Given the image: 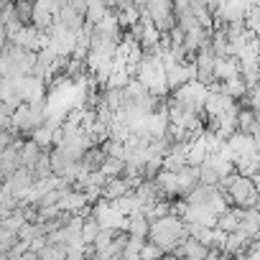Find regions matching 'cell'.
I'll return each mask as SVG.
<instances>
[{
    "instance_id": "1",
    "label": "cell",
    "mask_w": 260,
    "mask_h": 260,
    "mask_svg": "<svg viewBox=\"0 0 260 260\" xmlns=\"http://www.w3.org/2000/svg\"><path fill=\"white\" fill-rule=\"evenodd\" d=\"M219 191L227 197L230 207H232V209H240V212L257 209V204H260V194H257L255 179L240 176L237 171H235L232 176H227V179L219 184Z\"/></svg>"
},
{
    "instance_id": "13",
    "label": "cell",
    "mask_w": 260,
    "mask_h": 260,
    "mask_svg": "<svg viewBox=\"0 0 260 260\" xmlns=\"http://www.w3.org/2000/svg\"><path fill=\"white\" fill-rule=\"evenodd\" d=\"M217 230L224 232V235L240 232V209H230V212H224V214L217 219Z\"/></svg>"
},
{
    "instance_id": "16",
    "label": "cell",
    "mask_w": 260,
    "mask_h": 260,
    "mask_svg": "<svg viewBox=\"0 0 260 260\" xmlns=\"http://www.w3.org/2000/svg\"><path fill=\"white\" fill-rule=\"evenodd\" d=\"M245 26H247V31H250L255 39H260V3H250Z\"/></svg>"
},
{
    "instance_id": "15",
    "label": "cell",
    "mask_w": 260,
    "mask_h": 260,
    "mask_svg": "<svg viewBox=\"0 0 260 260\" xmlns=\"http://www.w3.org/2000/svg\"><path fill=\"white\" fill-rule=\"evenodd\" d=\"M100 232H102V224H100L92 214H87V219H84V224H82V237H84V242H87V245H94V240H97Z\"/></svg>"
},
{
    "instance_id": "2",
    "label": "cell",
    "mask_w": 260,
    "mask_h": 260,
    "mask_svg": "<svg viewBox=\"0 0 260 260\" xmlns=\"http://www.w3.org/2000/svg\"><path fill=\"white\" fill-rule=\"evenodd\" d=\"M148 240L161 245L166 250V255H176V250L189 240V227H186V222L181 217L171 214V217H164V219L153 222Z\"/></svg>"
},
{
    "instance_id": "7",
    "label": "cell",
    "mask_w": 260,
    "mask_h": 260,
    "mask_svg": "<svg viewBox=\"0 0 260 260\" xmlns=\"http://www.w3.org/2000/svg\"><path fill=\"white\" fill-rule=\"evenodd\" d=\"M16 171H21V146L0 151V176H3V181L13 179Z\"/></svg>"
},
{
    "instance_id": "5",
    "label": "cell",
    "mask_w": 260,
    "mask_h": 260,
    "mask_svg": "<svg viewBox=\"0 0 260 260\" xmlns=\"http://www.w3.org/2000/svg\"><path fill=\"white\" fill-rule=\"evenodd\" d=\"M222 191L219 189H214V186H204V184H197V186H191V191L184 197V202L189 204V207H207V209H212V204L217 202V197H219Z\"/></svg>"
},
{
    "instance_id": "11",
    "label": "cell",
    "mask_w": 260,
    "mask_h": 260,
    "mask_svg": "<svg viewBox=\"0 0 260 260\" xmlns=\"http://www.w3.org/2000/svg\"><path fill=\"white\" fill-rule=\"evenodd\" d=\"M127 194H133V189H130V184L125 179H110L105 186V202H110V204H115L117 199H122Z\"/></svg>"
},
{
    "instance_id": "4",
    "label": "cell",
    "mask_w": 260,
    "mask_h": 260,
    "mask_svg": "<svg viewBox=\"0 0 260 260\" xmlns=\"http://www.w3.org/2000/svg\"><path fill=\"white\" fill-rule=\"evenodd\" d=\"M235 171H237V169H235V164H232V161L222 158L219 153H212V156L199 166V184L219 189V184H222L227 176H232Z\"/></svg>"
},
{
    "instance_id": "9",
    "label": "cell",
    "mask_w": 260,
    "mask_h": 260,
    "mask_svg": "<svg viewBox=\"0 0 260 260\" xmlns=\"http://www.w3.org/2000/svg\"><path fill=\"white\" fill-rule=\"evenodd\" d=\"M105 161H107L105 146H92V148L84 153V158H82L79 164H82L84 174H97V171H102V164H105Z\"/></svg>"
},
{
    "instance_id": "6",
    "label": "cell",
    "mask_w": 260,
    "mask_h": 260,
    "mask_svg": "<svg viewBox=\"0 0 260 260\" xmlns=\"http://www.w3.org/2000/svg\"><path fill=\"white\" fill-rule=\"evenodd\" d=\"M209 255H212L209 245H204V242H199V240L189 237V240L176 250V255H174V257H179V260H207Z\"/></svg>"
},
{
    "instance_id": "17",
    "label": "cell",
    "mask_w": 260,
    "mask_h": 260,
    "mask_svg": "<svg viewBox=\"0 0 260 260\" xmlns=\"http://www.w3.org/2000/svg\"><path fill=\"white\" fill-rule=\"evenodd\" d=\"M166 257H169V255H166V250H164L161 245L146 240V245H143V250H141V260H166Z\"/></svg>"
},
{
    "instance_id": "3",
    "label": "cell",
    "mask_w": 260,
    "mask_h": 260,
    "mask_svg": "<svg viewBox=\"0 0 260 260\" xmlns=\"http://www.w3.org/2000/svg\"><path fill=\"white\" fill-rule=\"evenodd\" d=\"M146 18L151 21V26L161 34L169 36L171 31L179 28V18H176V3H169V0H153L146 8Z\"/></svg>"
},
{
    "instance_id": "14",
    "label": "cell",
    "mask_w": 260,
    "mask_h": 260,
    "mask_svg": "<svg viewBox=\"0 0 260 260\" xmlns=\"http://www.w3.org/2000/svg\"><path fill=\"white\" fill-rule=\"evenodd\" d=\"M102 174H105L107 179H122V176H125V161L107 156V161L102 164Z\"/></svg>"
},
{
    "instance_id": "8",
    "label": "cell",
    "mask_w": 260,
    "mask_h": 260,
    "mask_svg": "<svg viewBox=\"0 0 260 260\" xmlns=\"http://www.w3.org/2000/svg\"><path fill=\"white\" fill-rule=\"evenodd\" d=\"M41 156H44V146H39L34 138H28V141L21 143V169H28L31 171L41 161Z\"/></svg>"
},
{
    "instance_id": "10",
    "label": "cell",
    "mask_w": 260,
    "mask_h": 260,
    "mask_svg": "<svg viewBox=\"0 0 260 260\" xmlns=\"http://www.w3.org/2000/svg\"><path fill=\"white\" fill-rule=\"evenodd\" d=\"M151 219L146 212H136L133 217H127V235L130 237H141V240H148L151 235Z\"/></svg>"
},
{
    "instance_id": "12",
    "label": "cell",
    "mask_w": 260,
    "mask_h": 260,
    "mask_svg": "<svg viewBox=\"0 0 260 260\" xmlns=\"http://www.w3.org/2000/svg\"><path fill=\"white\" fill-rule=\"evenodd\" d=\"M34 11H36V3L16 0V21H18L21 28H31L34 26Z\"/></svg>"
}]
</instances>
